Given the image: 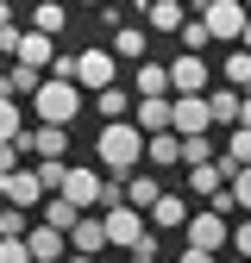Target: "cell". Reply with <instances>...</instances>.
Wrapping results in <instances>:
<instances>
[{"label": "cell", "instance_id": "obj_1", "mask_svg": "<svg viewBox=\"0 0 251 263\" xmlns=\"http://www.w3.org/2000/svg\"><path fill=\"white\" fill-rule=\"evenodd\" d=\"M145 151H151V132L138 119H113V125L94 132V157H101L107 176H132L138 163H145Z\"/></svg>", "mask_w": 251, "mask_h": 263}, {"label": "cell", "instance_id": "obj_2", "mask_svg": "<svg viewBox=\"0 0 251 263\" xmlns=\"http://www.w3.org/2000/svg\"><path fill=\"white\" fill-rule=\"evenodd\" d=\"M82 94H88L82 82H57V76H50L38 94H31V107H38V119H44V125H76V113H82Z\"/></svg>", "mask_w": 251, "mask_h": 263}, {"label": "cell", "instance_id": "obj_3", "mask_svg": "<svg viewBox=\"0 0 251 263\" xmlns=\"http://www.w3.org/2000/svg\"><path fill=\"white\" fill-rule=\"evenodd\" d=\"M182 245H201V251H232V219L220 207H201L195 219L182 226Z\"/></svg>", "mask_w": 251, "mask_h": 263}, {"label": "cell", "instance_id": "obj_4", "mask_svg": "<svg viewBox=\"0 0 251 263\" xmlns=\"http://www.w3.org/2000/svg\"><path fill=\"white\" fill-rule=\"evenodd\" d=\"M201 19H207V31H213V44H226V50L245 38V25H251L245 0H207V7H201Z\"/></svg>", "mask_w": 251, "mask_h": 263}, {"label": "cell", "instance_id": "obj_5", "mask_svg": "<svg viewBox=\"0 0 251 263\" xmlns=\"http://www.w3.org/2000/svg\"><path fill=\"white\" fill-rule=\"evenodd\" d=\"M0 188H7V207H44L50 201V188H44V176H38V163H19L13 176H0Z\"/></svg>", "mask_w": 251, "mask_h": 263}, {"label": "cell", "instance_id": "obj_6", "mask_svg": "<svg viewBox=\"0 0 251 263\" xmlns=\"http://www.w3.org/2000/svg\"><path fill=\"white\" fill-rule=\"evenodd\" d=\"M57 194H69L82 213H94V207L107 201V176H101V170H88V163H69V176H63V188H57Z\"/></svg>", "mask_w": 251, "mask_h": 263}, {"label": "cell", "instance_id": "obj_7", "mask_svg": "<svg viewBox=\"0 0 251 263\" xmlns=\"http://www.w3.org/2000/svg\"><path fill=\"white\" fill-rule=\"evenodd\" d=\"M232 176H239L232 163H220V157H213V163H195V170H188V182H182V188L195 194V201H207V207H213L220 194L232 188Z\"/></svg>", "mask_w": 251, "mask_h": 263}, {"label": "cell", "instance_id": "obj_8", "mask_svg": "<svg viewBox=\"0 0 251 263\" xmlns=\"http://www.w3.org/2000/svg\"><path fill=\"white\" fill-rule=\"evenodd\" d=\"M76 82H82L88 94L113 88V82H119V57H113V50H76Z\"/></svg>", "mask_w": 251, "mask_h": 263}, {"label": "cell", "instance_id": "obj_9", "mask_svg": "<svg viewBox=\"0 0 251 263\" xmlns=\"http://www.w3.org/2000/svg\"><path fill=\"white\" fill-rule=\"evenodd\" d=\"M207 82H213V69H207L201 50H176L170 57V88L176 94H207Z\"/></svg>", "mask_w": 251, "mask_h": 263}, {"label": "cell", "instance_id": "obj_10", "mask_svg": "<svg viewBox=\"0 0 251 263\" xmlns=\"http://www.w3.org/2000/svg\"><path fill=\"white\" fill-rule=\"evenodd\" d=\"M19 144L38 157V163H63V157H69V125H44V119H38V125H31Z\"/></svg>", "mask_w": 251, "mask_h": 263}, {"label": "cell", "instance_id": "obj_11", "mask_svg": "<svg viewBox=\"0 0 251 263\" xmlns=\"http://www.w3.org/2000/svg\"><path fill=\"white\" fill-rule=\"evenodd\" d=\"M44 82H50V76L31 69V63H7V69H0V94H7V101H31Z\"/></svg>", "mask_w": 251, "mask_h": 263}, {"label": "cell", "instance_id": "obj_12", "mask_svg": "<svg viewBox=\"0 0 251 263\" xmlns=\"http://www.w3.org/2000/svg\"><path fill=\"white\" fill-rule=\"evenodd\" d=\"M126 88H132L138 101H157V94H176V88H170V63H151V57H145V63H132V82H126Z\"/></svg>", "mask_w": 251, "mask_h": 263}, {"label": "cell", "instance_id": "obj_13", "mask_svg": "<svg viewBox=\"0 0 251 263\" xmlns=\"http://www.w3.org/2000/svg\"><path fill=\"white\" fill-rule=\"evenodd\" d=\"M176 132H182V138L213 132V107H207V94H176Z\"/></svg>", "mask_w": 251, "mask_h": 263}, {"label": "cell", "instance_id": "obj_14", "mask_svg": "<svg viewBox=\"0 0 251 263\" xmlns=\"http://www.w3.org/2000/svg\"><path fill=\"white\" fill-rule=\"evenodd\" d=\"M113 238H107V213H82L76 219V232H69V251H82V257H101Z\"/></svg>", "mask_w": 251, "mask_h": 263}, {"label": "cell", "instance_id": "obj_15", "mask_svg": "<svg viewBox=\"0 0 251 263\" xmlns=\"http://www.w3.org/2000/svg\"><path fill=\"white\" fill-rule=\"evenodd\" d=\"M13 63H31V69H44V76H50V63H57V38L25 25V31H19V57H13Z\"/></svg>", "mask_w": 251, "mask_h": 263}, {"label": "cell", "instance_id": "obj_16", "mask_svg": "<svg viewBox=\"0 0 251 263\" xmlns=\"http://www.w3.org/2000/svg\"><path fill=\"white\" fill-rule=\"evenodd\" d=\"M25 245H31V263H63L69 257V232H57V226H31Z\"/></svg>", "mask_w": 251, "mask_h": 263}, {"label": "cell", "instance_id": "obj_17", "mask_svg": "<svg viewBox=\"0 0 251 263\" xmlns=\"http://www.w3.org/2000/svg\"><path fill=\"white\" fill-rule=\"evenodd\" d=\"M188 219H195V213H188V201H182L176 188H164V201L151 207V232H182Z\"/></svg>", "mask_w": 251, "mask_h": 263}, {"label": "cell", "instance_id": "obj_18", "mask_svg": "<svg viewBox=\"0 0 251 263\" xmlns=\"http://www.w3.org/2000/svg\"><path fill=\"white\" fill-rule=\"evenodd\" d=\"M188 19H195V13H188V0H151V7H145V25H151V31H170V38H176Z\"/></svg>", "mask_w": 251, "mask_h": 263}, {"label": "cell", "instance_id": "obj_19", "mask_svg": "<svg viewBox=\"0 0 251 263\" xmlns=\"http://www.w3.org/2000/svg\"><path fill=\"white\" fill-rule=\"evenodd\" d=\"M132 119H138L145 132H176V94H157V101H138V107H132Z\"/></svg>", "mask_w": 251, "mask_h": 263}, {"label": "cell", "instance_id": "obj_20", "mask_svg": "<svg viewBox=\"0 0 251 263\" xmlns=\"http://www.w3.org/2000/svg\"><path fill=\"white\" fill-rule=\"evenodd\" d=\"M132 107H138V94L132 88H101V94H94V113H101V125H113V119H132Z\"/></svg>", "mask_w": 251, "mask_h": 263}, {"label": "cell", "instance_id": "obj_21", "mask_svg": "<svg viewBox=\"0 0 251 263\" xmlns=\"http://www.w3.org/2000/svg\"><path fill=\"white\" fill-rule=\"evenodd\" d=\"M157 201H164V182H157V176H145V170H132V176H126V207L151 213Z\"/></svg>", "mask_w": 251, "mask_h": 263}, {"label": "cell", "instance_id": "obj_22", "mask_svg": "<svg viewBox=\"0 0 251 263\" xmlns=\"http://www.w3.org/2000/svg\"><path fill=\"white\" fill-rule=\"evenodd\" d=\"M207 107H213V125H226V132H232L239 113H245V88H232V82H226V88H213V94H207Z\"/></svg>", "mask_w": 251, "mask_h": 263}, {"label": "cell", "instance_id": "obj_23", "mask_svg": "<svg viewBox=\"0 0 251 263\" xmlns=\"http://www.w3.org/2000/svg\"><path fill=\"white\" fill-rule=\"evenodd\" d=\"M145 44H151V31H138V25H119L113 38H107V50L119 63H145Z\"/></svg>", "mask_w": 251, "mask_h": 263}, {"label": "cell", "instance_id": "obj_24", "mask_svg": "<svg viewBox=\"0 0 251 263\" xmlns=\"http://www.w3.org/2000/svg\"><path fill=\"white\" fill-rule=\"evenodd\" d=\"M145 163H157V170H176V163H182V132H151Z\"/></svg>", "mask_w": 251, "mask_h": 263}, {"label": "cell", "instance_id": "obj_25", "mask_svg": "<svg viewBox=\"0 0 251 263\" xmlns=\"http://www.w3.org/2000/svg\"><path fill=\"white\" fill-rule=\"evenodd\" d=\"M31 31H50V38H57V31L63 25H69V0H38V7H31V19H25Z\"/></svg>", "mask_w": 251, "mask_h": 263}, {"label": "cell", "instance_id": "obj_26", "mask_svg": "<svg viewBox=\"0 0 251 263\" xmlns=\"http://www.w3.org/2000/svg\"><path fill=\"white\" fill-rule=\"evenodd\" d=\"M76 219H82V207L69 201V194H50V201H44V226H57V232H76Z\"/></svg>", "mask_w": 251, "mask_h": 263}, {"label": "cell", "instance_id": "obj_27", "mask_svg": "<svg viewBox=\"0 0 251 263\" xmlns=\"http://www.w3.org/2000/svg\"><path fill=\"white\" fill-rule=\"evenodd\" d=\"M220 163L251 170V125H232V132H226V151H220Z\"/></svg>", "mask_w": 251, "mask_h": 263}, {"label": "cell", "instance_id": "obj_28", "mask_svg": "<svg viewBox=\"0 0 251 263\" xmlns=\"http://www.w3.org/2000/svg\"><path fill=\"white\" fill-rule=\"evenodd\" d=\"M220 144H213V132H195V138H182V170H195V163H213Z\"/></svg>", "mask_w": 251, "mask_h": 263}, {"label": "cell", "instance_id": "obj_29", "mask_svg": "<svg viewBox=\"0 0 251 263\" xmlns=\"http://www.w3.org/2000/svg\"><path fill=\"white\" fill-rule=\"evenodd\" d=\"M176 44H182V50H207V44H213V31H207V19L195 13V19H188V25L176 31Z\"/></svg>", "mask_w": 251, "mask_h": 263}, {"label": "cell", "instance_id": "obj_30", "mask_svg": "<svg viewBox=\"0 0 251 263\" xmlns=\"http://www.w3.org/2000/svg\"><path fill=\"white\" fill-rule=\"evenodd\" d=\"M0 138H25V113H19V101H7V94H0Z\"/></svg>", "mask_w": 251, "mask_h": 263}, {"label": "cell", "instance_id": "obj_31", "mask_svg": "<svg viewBox=\"0 0 251 263\" xmlns=\"http://www.w3.org/2000/svg\"><path fill=\"white\" fill-rule=\"evenodd\" d=\"M31 232V226H25V207H7V213H0V238H25Z\"/></svg>", "mask_w": 251, "mask_h": 263}, {"label": "cell", "instance_id": "obj_32", "mask_svg": "<svg viewBox=\"0 0 251 263\" xmlns=\"http://www.w3.org/2000/svg\"><path fill=\"white\" fill-rule=\"evenodd\" d=\"M19 163H25V144L19 138H0V176H13Z\"/></svg>", "mask_w": 251, "mask_h": 263}, {"label": "cell", "instance_id": "obj_33", "mask_svg": "<svg viewBox=\"0 0 251 263\" xmlns=\"http://www.w3.org/2000/svg\"><path fill=\"white\" fill-rule=\"evenodd\" d=\"M0 263H31V245L25 238H0Z\"/></svg>", "mask_w": 251, "mask_h": 263}, {"label": "cell", "instance_id": "obj_34", "mask_svg": "<svg viewBox=\"0 0 251 263\" xmlns=\"http://www.w3.org/2000/svg\"><path fill=\"white\" fill-rule=\"evenodd\" d=\"M232 257L251 263V219H232Z\"/></svg>", "mask_w": 251, "mask_h": 263}, {"label": "cell", "instance_id": "obj_35", "mask_svg": "<svg viewBox=\"0 0 251 263\" xmlns=\"http://www.w3.org/2000/svg\"><path fill=\"white\" fill-rule=\"evenodd\" d=\"M232 207H245V213H251V170H239V176H232Z\"/></svg>", "mask_w": 251, "mask_h": 263}, {"label": "cell", "instance_id": "obj_36", "mask_svg": "<svg viewBox=\"0 0 251 263\" xmlns=\"http://www.w3.org/2000/svg\"><path fill=\"white\" fill-rule=\"evenodd\" d=\"M38 176H44V188L57 194V188H63V176H69V163H38Z\"/></svg>", "mask_w": 251, "mask_h": 263}, {"label": "cell", "instance_id": "obj_37", "mask_svg": "<svg viewBox=\"0 0 251 263\" xmlns=\"http://www.w3.org/2000/svg\"><path fill=\"white\" fill-rule=\"evenodd\" d=\"M176 263H220V251H201V245H182Z\"/></svg>", "mask_w": 251, "mask_h": 263}, {"label": "cell", "instance_id": "obj_38", "mask_svg": "<svg viewBox=\"0 0 251 263\" xmlns=\"http://www.w3.org/2000/svg\"><path fill=\"white\" fill-rule=\"evenodd\" d=\"M19 31H25V25H7V31H0V57H7V63L19 57Z\"/></svg>", "mask_w": 251, "mask_h": 263}, {"label": "cell", "instance_id": "obj_39", "mask_svg": "<svg viewBox=\"0 0 251 263\" xmlns=\"http://www.w3.org/2000/svg\"><path fill=\"white\" fill-rule=\"evenodd\" d=\"M119 25H126V13H119V7H101V31H107V38H113Z\"/></svg>", "mask_w": 251, "mask_h": 263}, {"label": "cell", "instance_id": "obj_40", "mask_svg": "<svg viewBox=\"0 0 251 263\" xmlns=\"http://www.w3.org/2000/svg\"><path fill=\"white\" fill-rule=\"evenodd\" d=\"M7 25H19V7H13V0H0V31H7Z\"/></svg>", "mask_w": 251, "mask_h": 263}, {"label": "cell", "instance_id": "obj_41", "mask_svg": "<svg viewBox=\"0 0 251 263\" xmlns=\"http://www.w3.org/2000/svg\"><path fill=\"white\" fill-rule=\"evenodd\" d=\"M63 263H101V257H82V251H69V257H63Z\"/></svg>", "mask_w": 251, "mask_h": 263}, {"label": "cell", "instance_id": "obj_42", "mask_svg": "<svg viewBox=\"0 0 251 263\" xmlns=\"http://www.w3.org/2000/svg\"><path fill=\"white\" fill-rule=\"evenodd\" d=\"M239 125H251V94H245V113H239Z\"/></svg>", "mask_w": 251, "mask_h": 263}, {"label": "cell", "instance_id": "obj_43", "mask_svg": "<svg viewBox=\"0 0 251 263\" xmlns=\"http://www.w3.org/2000/svg\"><path fill=\"white\" fill-rule=\"evenodd\" d=\"M69 7H107V0H69Z\"/></svg>", "mask_w": 251, "mask_h": 263}, {"label": "cell", "instance_id": "obj_44", "mask_svg": "<svg viewBox=\"0 0 251 263\" xmlns=\"http://www.w3.org/2000/svg\"><path fill=\"white\" fill-rule=\"evenodd\" d=\"M239 44H245V50H251V25H245V38H239Z\"/></svg>", "mask_w": 251, "mask_h": 263}, {"label": "cell", "instance_id": "obj_45", "mask_svg": "<svg viewBox=\"0 0 251 263\" xmlns=\"http://www.w3.org/2000/svg\"><path fill=\"white\" fill-rule=\"evenodd\" d=\"M126 263H157V257H126Z\"/></svg>", "mask_w": 251, "mask_h": 263}, {"label": "cell", "instance_id": "obj_46", "mask_svg": "<svg viewBox=\"0 0 251 263\" xmlns=\"http://www.w3.org/2000/svg\"><path fill=\"white\" fill-rule=\"evenodd\" d=\"M0 213H7V188H0Z\"/></svg>", "mask_w": 251, "mask_h": 263}, {"label": "cell", "instance_id": "obj_47", "mask_svg": "<svg viewBox=\"0 0 251 263\" xmlns=\"http://www.w3.org/2000/svg\"><path fill=\"white\" fill-rule=\"evenodd\" d=\"M188 7H195V13H201V7H207V0H188Z\"/></svg>", "mask_w": 251, "mask_h": 263}, {"label": "cell", "instance_id": "obj_48", "mask_svg": "<svg viewBox=\"0 0 251 263\" xmlns=\"http://www.w3.org/2000/svg\"><path fill=\"white\" fill-rule=\"evenodd\" d=\"M132 7H151V0H132Z\"/></svg>", "mask_w": 251, "mask_h": 263}, {"label": "cell", "instance_id": "obj_49", "mask_svg": "<svg viewBox=\"0 0 251 263\" xmlns=\"http://www.w3.org/2000/svg\"><path fill=\"white\" fill-rule=\"evenodd\" d=\"M226 263H245V257H226Z\"/></svg>", "mask_w": 251, "mask_h": 263}]
</instances>
